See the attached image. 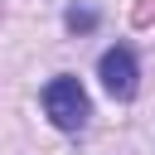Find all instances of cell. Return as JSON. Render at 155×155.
I'll return each instance as SVG.
<instances>
[{
    "mask_svg": "<svg viewBox=\"0 0 155 155\" xmlns=\"http://www.w3.org/2000/svg\"><path fill=\"white\" fill-rule=\"evenodd\" d=\"M97 78H102V87H107L116 102H131V97H136V87H140L136 58H131V48H121V44L102 53V63H97Z\"/></svg>",
    "mask_w": 155,
    "mask_h": 155,
    "instance_id": "obj_2",
    "label": "cell"
},
{
    "mask_svg": "<svg viewBox=\"0 0 155 155\" xmlns=\"http://www.w3.org/2000/svg\"><path fill=\"white\" fill-rule=\"evenodd\" d=\"M44 111H48V121L58 131H82L87 116H92V102H87L78 78H53L44 87Z\"/></svg>",
    "mask_w": 155,
    "mask_h": 155,
    "instance_id": "obj_1",
    "label": "cell"
},
{
    "mask_svg": "<svg viewBox=\"0 0 155 155\" xmlns=\"http://www.w3.org/2000/svg\"><path fill=\"white\" fill-rule=\"evenodd\" d=\"M150 19H155V0H140L136 5V24H150Z\"/></svg>",
    "mask_w": 155,
    "mask_h": 155,
    "instance_id": "obj_4",
    "label": "cell"
},
{
    "mask_svg": "<svg viewBox=\"0 0 155 155\" xmlns=\"http://www.w3.org/2000/svg\"><path fill=\"white\" fill-rule=\"evenodd\" d=\"M97 24V10H68V29H92Z\"/></svg>",
    "mask_w": 155,
    "mask_h": 155,
    "instance_id": "obj_3",
    "label": "cell"
}]
</instances>
